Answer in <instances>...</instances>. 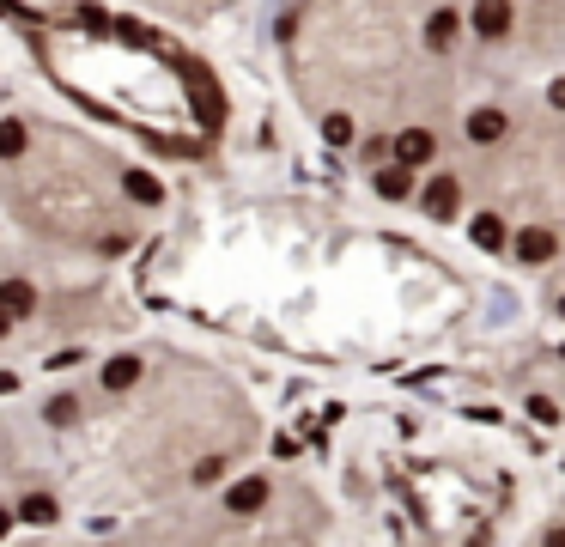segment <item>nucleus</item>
<instances>
[{"label":"nucleus","instance_id":"nucleus-1","mask_svg":"<svg viewBox=\"0 0 565 547\" xmlns=\"http://www.w3.org/2000/svg\"><path fill=\"white\" fill-rule=\"evenodd\" d=\"M426 159H432V134H426V128H401V140H395V165L414 171V165H426Z\"/></svg>","mask_w":565,"mask_h":547},{"label":"nucleus","instance_id":"nucleus-2","mask_svg":"<svg viewBox=\"0 0 565 547\" xmlns=\"http://www.w3.org/2000/svg\"><path fill=\"white\" fill-rule=\"evenodd\" d=\"M505 110H474L468 116V140H480V146H493V140H505Z\"/></svg>","mask_w":565,"mask_h":547},{"label":"nucleus","instance_id":"nucleus-3","mask_svg":"<svg viewBox=\"0 0 565 547\" xmlns=\"http://www.w3.org/2000/svg\"><path fill=\"white\" fill-rule=\"evenodd\" d=\"M456 207H462V189H456L450 177H438V183L426 189V213H432V219H450Z\"/></svg>","mask_w":565,"mask_h":547},{"label":"nucleus","instance_id":"nucleus-4","mask_svg":"<svg viewBox=\"0 0 565 547\" xmlns=\"http://www.w3.org/2000/svg\"><path fill=\"white\" fill-rule=\"evenodd\" d=\"M517 256H523V262H547V256H553V231H547V225H529L523 238H517Z\"/></svg>","mask_w":565,"mask_h":547},{"label":"nucleus","instance_id":"nucleus-5","mask_svg":"<svg viewBox=\"0 0 565 547\" xmlns=\"http://www.w3.org/2000/svg\"><path fill=\"white\" fill-rule=\"evenodd\" d=\"M262 505H268V481H262V475L231 487V511H262Z\"/></svg>","mask_w":565,"mask_h":547},{"label":"nucleus","instance_id":"nucleus-6","mask_svg":"<svg viewBox=\"0 0 565 547\" xmlns=\"http://www.w3.org/2000/svg\"><path fill=\"white\" fill-rule=\"evenodd\" d=\"M408 189H414V177H408V171H401V165H389V171H377V195H383V201H395V195H408Z\"/></svg>","mask_w":565,"mask_h":547},{"label":"nucleus","instance_id":"nucleus-7","mask_svg":"<svg viewBox=\"0 0 565 547\" xmlns=\"http://www.w3.org/2000/svg\"><path fill=\"white\" fill-rule=\"evenodd\" d=\"M474 25H480V37H499L511 25V13L505 7H474Z\"/></svg>","mask_w":565,"mask_h":547},{"label":"nucleus","instance_id":"nucleus-8","mask_svg":"<svg viewBox=\"0 0 565 547\" xmlns=\"http://www.w3.org/2000/svg\"><path fill=\"white\" fill-rule=\"evenodd\" d=\"M474 244H480V250H499V244H505V225H499L493 213H487V219H474Z\"/></svg>","mask_w":565,"mask_h":547},{"label":"nucleus","instance_id":"nucleus-9","mask_svg":"<svg viewBox=\"0 0 565 547\" xmlns=\"http://www.w3.org/2000/svg\"><path fill=\"white\" fill-rule=\"evenodd\" d=\"M322 134H329L335 146H347V140H353V122H347V116H329V122H322Z\"/></svg>","mask_w":565,"mask_h":547},{"label":"nucleus","instance_id":"nucleus-10","mask_svg":"<svg viewBox=\"0 0 565 547\" xmlns=\"http://www.w3.org/2000/svg\"><path fill=\"white\" fill-rule=\"evenodd\" d=\"M450 37H456V13H438V19H432V43H438V49H444V43H450Z\"/></svg>","mask_w":565,"mask_h":547},{"label":"nucleus","instance_id":"nucleus-11","mask_svg":"<svg viewBox=\"0 0 565 547\" xmlns=\"http://www.w3.org/2000/svg\"><path fill=\"white\" fill-rule=\"evenodd\" d=\"M553 110H565V80H559V86H553Z\"/></svg>","mask_w":565,"mask_h":547},{"label":"nucleus","instance_id":"nucleus-12","mask_svg":"<svg viewBox=\"0 0 565 547\" xmlns=\"http://www.w3.org/2000/svg\"><path fill=\"white\" fill-rule=\"evenodd\" d=\"M547 547H565V529H547Z\"/></svg>","mask_w":565,"mask_h":547}]
</instances>
